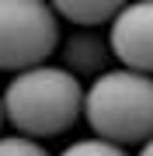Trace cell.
Instances as JSON below:
<instances>
[{"label": "cell", "mask_w": 153, "mask_h": 156, "mask_svg": "<svg viewBox=\"0 0 153 156\" xmlns=\"http://www.w3.org/2000/svg\"><path fill=\"white\" fill-rule=\"evenodd\" d=\"M59 45V14L42 0H0V69L42 66Z\"/></svg>", "instance_id": "3"}, {"label": "cell", "mask_w": 153, "mask_h": 156, "mask_svg": "<svg viewBox=\"0 0 153 156\" xmlns=\"http://www.w3.org/2000/svg\"><path fill=\"white\" fill-rule=\"evenodd\" d=\"M59 156H129V153H125V146H118V142H108V139L91 135V139H77V142H70Z\"/></svg>", "instance_id": "7"}, {"label": "cell", "mask_w": 153, "mask_h": 156, "mask_svg": "<svg viewBox=\"0 0 153 156\" xmlns=\"http://www.w3.org/2000/svg\"><path fill=\"white\" fill-rule=\"evenodd\" d=\"M52 7H56L59 17L80 24V31H94L97 24L111 28V21L122 11V4H115V0H63V4H52Z\"/></svg>", "instance_id": "6"}, {"label": "cell", "mask_w": 153, "mask_h": 156, "mask_svg": "<svg viewBox=\"0 0 153 156\" xmlns=\"http://www.w3.org/2000/svg\"><path fill=\"white\" fill-rule=\"evenodd\" d=\"M108 56H111V45L94 31H73L63 42V62L73 76H101Z\"/></svg>", "instance_id": "5"}, {"label": "cell", "mask_w": 153, "mask_h": 156, "mask_svg": "<svg viewBox=\"0 0 153 156\" xmlns=\"http://www.w3.org/2000/svg\"><path fill=\"white\" fill-rule=\"evenodd\" d=\"M136 156H153V139H150V142H143V146H139V153H136Z\"/></svg>", "instance_id": "9"}, {"label": "cell", "mask_w": 153, "mask_h": 156, "mask_svg": "<svg viewBox=\"0 0 153 156\" xmlns=\"http://www.w3.org/2000/svg\"><path fill=\"white\" fill-rule=\"evenodd\" d=\"M0 125H4V97H0Z\"/></svg>", "instance_id": "10"}, {"label": "cell", "mask_w": 153, "mask_h": 156, "mask_svg": "<svg viewBox=\"0 0 153 156\" xmlns=\"http://www.w3.org/2000/svg\"><path fill=\"white\" fill-rule=\"evenodd\" d=\"M108 45L125 69L153 76V0L122 4L118 17L108 28Z\"/></svg>", "instance_id": "4"}, {"label": "cell", "mask_w": 153, "mask_h": 156, "mask_svg": "<svg viewBox=\"0 0 153 156\" xmlns=\"http://www.w3.org/2000/svg\"><path fill=\"white\" fill-rule=\"evenodd\" d=\"M4 118L17 128V135L28 139H49L63 135L84 115L87 90L80 87L66 66H42L14 73V80L4 87Z\"/></svg>", "instance_id": "1"}, {"label": "cell", "mask_w": 153, "mask_h": 156, "mask_svg": "<svg viewBox=\"0 0 153 156\" xmlns=\"http://www.w3.org/2000/svg\"><path fill=\"white\" fill-rule=\"evenodd\" d=\"M84 118L97 139L132 146L153 139V76L136 69H104L91 80L84 97Z\"/></svg>", "instance_id": "2"}, {"label": "cell", "mask_w": 153, "mask_h": 156, "mask_svg": "<svg viewBox=\"0 0 153 156\" xmlns=\"http://www.w3.org/2000/svg\"><path fill=\"white\" fill-rule=\"evenodd\" d=\"M0 156H49V149L28 135H0Z\"/></svg>", "instance_id": "8"}]
</instances>
